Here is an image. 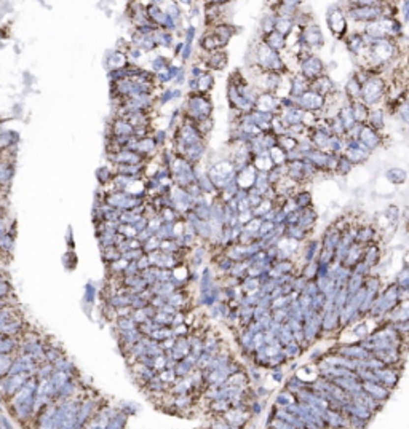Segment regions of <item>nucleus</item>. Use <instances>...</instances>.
Returning <instances> with one entry per match:
<instances>
[{"mask_svg":"<svg viewBox=\"0 0 409 429\" xmlns=\"http://www.w3.org/2000/svg\"><path fill=\"white\" fill-rule=\"evenodd\" d=\"M329 27L332 32H336V35H342L345 30V18L342 15V11L339 8L329 10Z\"/></svg>","mask_w":409,"mask_h":429,"instance_id":"nucleus-1","label":"nucleus"},{"mask_svg":"<svg viewBox=\"0 0 409 429\" xmlns=\"http://www.w3.org/2000/svg\"><path fill=\"white\" fill-rule=\"evenodd\" d=\"M323 64L318 57H309L307 61L302 62V72L305 77H318L321 75Z\"/></svg>","mask_w":409,"mask_h":429,"instance_id":"nucleus-2","label":"nucleus"},{"mask_svg":"<svg viewBox=\"0 0 409 429\" xmlns=\"http://www.w3.org/2000/svg\"><path fill=\"white\" fill-rule=\"evenodd\" d=\"M51 381V385L55 386V389H56V393H59V389L66 385L67 383V378H66V375H64L62 372H59V374H56V375H53V378L50 380Z\"/></svg>","mask_w":409,"mask_h":429,"instance_id":"nucleus-3","label":"nucleus"},{"mask_svg":"<svg viewBox=\"0 0 409 429\" xmlns=\"http://www.w3.org/2000/svg\"><path fill=\"white\" fill-rule=\"evenodd\" d=\"M123 421H125V415H115V417L109 421L107 425V429H121V426H123Z\"/></svg>","mask_w":409,"mask_h":429,"instance_id":"nucleus-4","label":"nucleus"},{"mask_svg":"<svg viewBox=\"0 0 409 429\" xmlns=\"http://www.w3.org/2000/svg\"><path fill=\"white\" fill-rule=\"evenodd\" d=\"M211 408H213V410H217V412L227 410V408H229V401L227 399H217V401L213 402V404H211Z\"/></svg>","mask_w":409,"mask_h":429,"instance_id":"nucleus-5","label":"nucleus"},{"mask_svg":"<svg viewBox=\"0 0 409 429\" xmlns=\"http://www.w3.org/2000/svg\"><path fill=\"white\" fill-rule=\"evenodd\" d=\"M312 98H317V104L315 106H312V104H309L307 106V108H309V112L310 110H315V107L318 108V107H321V104L324 102V98L321 94H318V93H312ZM310 102H315V99H310Z\"/></svg>","mask_w":409,"mask_h":429,"instance_id":"nucleus-6","label":"nucleus"},{"mask_svg":"<svg viewBox=\"0 0 409 429\" xmlns=\"http://www.w3.org/2000/svg\"><path fill=\"white\" fill-rule=\"evenodd\" d=\"M175 404L177 407H187L190 404V398H189V396H185V394H181V396H177V398H176Z\"/></svg>","mask_w":409,"mask_h":429,"instance_id":"nucleus-7","label":"nucleus"},{"mask_svg":"<svg viewBox=\"0 0 409 429\" xmlns=\"http://www.w3.org/2000/svg\"><path fill=\"white\" fill-rule=\"evenodd\" d=\"M176 378V374L173 372V370H166V372H162V375H160V380L162 381H175Z\"/></svg>","mask_w":409,"mask_h":429,"instance_id":"nucleus-8","label":"nucleus"},{"mask_svg":"<svg viewBox=\"0 0 409 429\" xmlns=\"http://www.w3.org/2000/svg\"><path fill=\"white\" fill-rule=\"evenodd\" d=\"M155 367L157 369H163L165 367V359H163V357H160V359L155 361Z\"/></svg>","mask_w":409,"mask_h":429,"instance_id":"nucleus-9","label":"nucleus"},{"mask_svg":"<svg viewBox=\"0 0 409 429\" xmlns=\"http://www.w3.org/2000/svg\"><path fill=\"white\" fill-rule=\"evenodd\" d=\"M0 420H2V423H3V426H5L6 429H11V425H10L8 421H6L5 418H0Z\"/></svg>","mask_w":409,"mask_h":429,"instance_id":"nucleus-10","label":"nucleus"}]
</instances>
